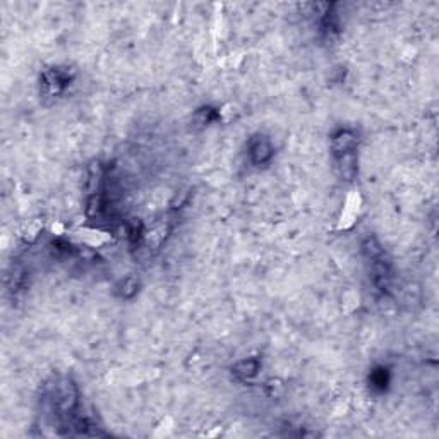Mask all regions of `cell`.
<instances>
[{"mask_svg": "<svg viewBox=\"0 0 439 439\" xmlns=\"http://www.w3.org/2000/svg\"><path fill=\"white\" fill-rule=\"evenodd\" d=\"M73 81V74L67 69H62V67H53V69L46 71L44 74V80H41V84H44L45 91L48 95H59L60 91L66 89L67 84Z\"/></svg>", "mask_w": 439, "mask_h": 439, "instance_id": "277c9868", "label": "cell"}, {"mask_svg": "<svg viewBox=\"0 0 439 439\" xmlns=\"http://www.w3.org/2000/svg\"><path fill=\"white\" fill-rule=\"evenodd\" d=\"M357 144L359 138L351 129H340L331 136L333 156L345 180H353L357 174Z\"/></svg>", "mask_w": 439, "mask_h": 439, "instance_id": "7a4b0ae2", "label": "cell"}, {"mask_svg": "<svg viewBox=\"0 0 439 439\" xmlns=\"http://www.w3.org/2000/svg\"><path fill=\"white\" fill-rule=\"evenodd\" d=\"M388 383H390V376H388L386 369H377L371 374V384H373V388H377V390L383 391Z\"/></svg>", "mask_w": 439, "mask_h": 439, "instance_id": "ba28073f", "label": "cell"}, {"mask_svg": "<svg viewBox=\"0 0 439 439\" xmlns=\"http://www.w3.org/2000/svg\"><path fill=\"white\" fill-rule=\"evenodd\" d=\"M259 367H261V364H259L258 359H244L235 364L232 371H234V374L239 380L247 381L259 373Z\"/></svg>", "mask_w": 439, "mask_h": 439, "instance_id": "8992f818", "label": "cell"}, {"mask_svg": "<svg viewBox=\"0 0 439 439\" xmlns=\"http://www.w3.org/2000/svg\"><path fill=\"white\" fill-rule=\"evenodd\" d=\"M45 402L50 412L62 420L64 426L73 427L76 417L77 405H80V391L76 383L71 377H55L45 390Z\"/></svg>", "mask_w": 439, "mask_h": 439, "instance_id": "6da1fadb", "label": "cell"}, {"mask_svg": "<svg viewBox=\"0 0 439 439\" xmlns=\"http://www.w3.org/2000/svg\"><path fill=\"white\" fill-rule=\"evenodd\" d=\"M362 252L367 261L371 263V277H373L374 285L381 292H386L393 281V266H391L384 249L381 247L376 237H366L362 242Z\"/></svg>", "mask_w": 439, "mask_h": 439, "instance_id": "3957f363", "label": "cell"}, {"mask_svg": "<svg viewBox=\"0 0 439 439\" xmlns=\"http://www.w3.org/2000/svg\"><path fill=\"white\" fill-rule=\"evenodd\" d=\"M273 153L274 149L266 136H256L251 141V144H249V158H251V162L258 167L270 162V160L273 158Z\"/></svg>", "mask_w": 439, "mask_h": 439, "instance_id": "5b68a950", "label": "cell"}, {"mask_svg": "<svg viewBox=\"0 0 439 439\" xmlns=\"http://www.w3.org/2000/svg\"><path fill=\"white\" fill-rule=\"evenodd\" d=\"M136 292H138V280L136 278H124L119 285H117V294L122 299H131L134 297Z\"/></svg>", "mask_w": 439, "mask_h": 439, "instance_id": "52a82bcc", "label": "cell"}]
</instances>
